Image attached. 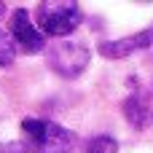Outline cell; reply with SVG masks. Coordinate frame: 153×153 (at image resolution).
I'll return each instance as SVG.
<instances>
[{
	"label": "cell",
	"instance_id": "1",
	"mask_svg": "<svg viewBox=\"0 0 153 153\" xmlns=\"http://www.w3.org/2000/svg\"><path fill=\"white\" fill-rule=\"evenodd\" d=\"M24 148L32 153H70L75 148V134L46 118H24L22 121Z\"/></svg>",
	"mask_w": 153,
	"mask_h": 153
},
{
	"label": "cell",
	"instance_id": "2",
	"mask_svg": "<svg viewBox=\"0 0 153 153\" xmlns=\"http://www.w3.org/2000/svg\"><path fill=\"white\" fill-rule=\"evenodd\" d=\"M35 19H38V30L43 35L62 38V35H70V32L78 30V24L83 22V11H81L78 3L48 0V3H40L38 5Z\"/></svg>",
	"mask_w": 153,
	"mask_h": 153
},
{
	"label": "cell",
	"instance_id": "3",
	"mask_svg": "<svg viewBox=\"0 0 153 153\" xmlns=\"http://www.w3.org/2000/svg\"><path fill=\"white\" fill-rule=\"evenodd\" d=\"M46 59H48V67L54 73H59L62 78H75L89 65V48L75 40H59L56 46L48 48Z\"/></svg>",
	"mask_w": 153,
	"mask_h": 153
},
{
	"label": "cell",
	"instance_id": "4",
	"mask_svg": "<svg viewBox=\"0 0 153 153\" xmlns=\"http://www.w3.org/2000/svg\"><path fill=\"white\" fill-rule=\"evenodd\" d=\"M11 38H13V43H16L22 51H27V54H38V51L46 48V35L32 24L30 13H27L24 8H16L13 16H11Z\"/></svg>",
	"mask_w": 153,
	"mask_h": 153
},
{
	"label": "cell",
	"instance_id": "5",
	"mask_svg": "<svg viewBox=\"0 0 153 153\" xmlns=\"http://www.w3.org/2000/svg\"><path fill=\"white\" fill-rule=\"evenodd\" d=\"M151 43H153V30H145V32H137V35H129V38H118V40L100 43V54L108 56V59H124L132 51L148 48Z\"/></svg>",
	"mask_w": 153,
	"mask_h": 153
},
{
	"label": "cell",
	"instance_id": "6",
	"mask_svg": "<svg viewBox=\"0 0 153 153\" xmlns=\"http://www.w3.org/2000/svg\"><path fill=\"white\" fill-rule=\"evenodd\" d=\"M124 113H126V118H129V124L132 126H137V129H145L148 124H151V108H148V102L143 100V97H129L126 102H124Z\"/></svg>",
	"mask_w": 153,
	"mask_h": 153
},
{
	"label": "cell",
	"instance_id": "7",
	"mask_svg": "<svg viewBox=\"0 0 153 153\" xmlns=\"http://www.w3.org/2000/svg\"><path fill=\"white\" fill-rule=\"evenodd\" d=\"M83 153H118V143H116V137L100 134V137H91L86 143V151Z\"/></svg>",
	"mask_w": 153,
	"mask_h": 153
},
{
	"label": "cell",
	"instance_id": "8",
	"mask_svg": "<svg viewBox=\"0 0 153 153\" xmlns=\"http://www.w3.org/2000/svg\"><path fill=\"white\" fill-rule=\"evenodd\" d=\"M13 59H16V43H13V38L8 32L0 30V67L11 65Z\"/></svg>",
	"mask_w": 153,
	"mask_h": 153
},
{
	"label": "cell",
	"instance_id": "9",
	"mask_svg": "<svg viewBox=\"0 0 153 153\" xmlns=\"http://www.w3.org/2000/svg\"><path fill=\"white\" fill-rule=\"evenodd\" d=\"M0 153H27L22 143H0Z\"/></svg>",
	"mask_w": 153,
	"mask_h": 153
},
{
	"label": "cell",
	"instance_id": "10",
	"mask_svg": "<svg viewBox=\"0 0 153 153\" xmlns=\"http://www.w3.org/2000/svg\"><path fill=\"white\" fill-rule=\"evenodd\" d=\"M3 13H5V3H0V16H3Z\"/></svg>",
	"mask_w": 153,
	"mask_h": 153
}]
</instances>
